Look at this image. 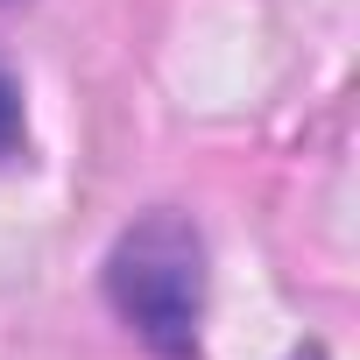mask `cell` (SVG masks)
Wrapping results in <instances>:
<instances>
[{
    "instance_id": "1",
    "label": "cell",
    "mask_w": 360,
    "mask_h": 360,
    "mask_svg": "<svg viewBox=\"0 0 360 360\" xmlns=\"http://www.w3.org/2000/svg\"><path fill=\"white\" fill-rule=\"evenodd\" d=\"M106 304H113V318L155 360H198L205 240H198V226L176 212V205L141 212L113 240V255H106Z\"/></svg>"
},
{
    "instance_id": "2",
    "label": "cell",
    "mask_w": 360,
    "mask_h": 360,
    "mask_svg": "<svg viewBox=\"0 0 360 360\" xmlns=\"http://www.w3.org/2000/svg\"><path fill=\"white\" fill-rule=\"evenodd\" d=\"M29 148V113H22V85L0 71V162H15Z\"/></svg>"
}]
</instances>
